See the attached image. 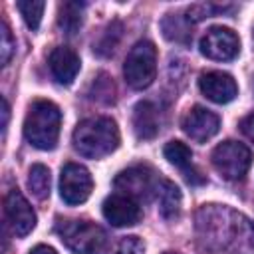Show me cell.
Here are the masks:
<instances>
[{
  "label": "cell",
  "instance_id": "6da1fadb",
  "mask_svg": "<svg viewBox=\"0 0 254 254\" xmlns=\"http://www.w3.org/2000/svg\"><path fill=\"white\" fill-rule=\"evenodd\" d=\"M73 147L81 157L101 159L119 147L117 123L109 117H89L77 123L73 131Z\"/></svg>",
  "mask_w": 254,
  "mask_h": 254
},
{
  "label": "cell",
  "instance_id": "7a4b0ae2",
  "mask_svg": "<svg viewBox=\"0 0 254 254\" xmlns=\"http://www.w3.org/2000/svg\"><path fill=\"white\" fill-rule=\"evenodd\" d=\"M62 113L56 103L48 99H36L24 119V137L36 149L50 151L56 147L60 137Z\"/></svg>",
  "mask_w": 254,
  "mask_h": 254
},
{
  "label": "cell",
  "instance_id": "3957f363",
  "mask_svg": "<svg viewBox=\"0 0 254 254\" xmlns=\"http://www.w3.org/2000/svg\"><path fill=\"white\" fill-rule=\"evenodd\" d=\"M56 232L75 254H99L107 238L103 228L91 220H60Z\"/></svg>",
  "mask_w": 254,
  "mask_h": 254
},
{
  "label": "cell",
  "instance_id": "277c9868",
  "mask_svg": "<svg viewBox=\"0 0 254 254\" xmlns=\"http://www.w3.org/2000/svg\"><path fill=\"white\" fill-rule=\"evenodd\" d=\"M155 73H157V48L153 42L141 40L129 50L125 58L123 64L125 81L133 89H143L153 83Z\"/></svg>",
  "mask_w": 254,
  "mask_h": 254
},
{
  "label": "cell",
  "instance_id": "5b68a950",
  "mask_svg": "<svg viewBox=\"0 0 254 254\" xmlns=\"http://www.w3.org/2000/svg\"><path fill=\"white\" fill-rule=\"evenodd\" d=\"M210 159L214 169L220 173V177H224L226 181H238L248 173L252 163V153L246 145L238 141H224L214 147Z\"/></svg>",
  "mask_w": 254,
  "mask_h": 254
},
{
  "label": "cell",
  "instance_id": "8992f818",
  "mask_svg": "<svg viewBox=\"0 0 254 254\" xmlns=\"http://www.w3.org/2000/svg\"><path fill=\"white\" fill-rule=\"evenodd\" d=\"M93 179L83 165L67 163L60 175V196L65 204H81L89 198Z\"/></svg>",
  "mask_w": 254,
  "mask_h": 254
},
{
  "label": "cell",
  "instance_id": "52a82bcc",
  "mask_svg": "<svg viewBox=\"0 0 254 254\" xmlns=\"http://www.w3.org/2000/svg\"><path fill=\"white\" fill-rule=\"evenodd\" d=\"M240 52L238 36L224 26H212L200 40V54L216 60V62H230Z\"/></svg>",
  "mask_w": 254,
  "mask_h": 254
},
{
  "label": "cell",
  "instance_id": "ba28073f",
  "mask_svg": "<svg viewBox=\"0 0 254 254\" xmlns=\"http://www.w3.org/2000/svg\"><path fill=\"white\" fill-rule=\"evenodd\" d=\"M4 214L16 236H26L36 226V212L18 189H10L4 196Z\"/></svg>",
  "mask_w": 254,
  "mask_h": 254
},
{
  "label": "cell",
  "instance_id": "9c48e42d",
  "mask_svg": "<svg viewBox=\"0 0 254 254\" xmlns=\"http://www.w3.org/2000/svg\"><path fill=\"white\" fill-rule=\"evenodd\" d=\"M153 175L155 173L149 167H131L115 177V187L123 194L135 200H141V198L149 200L151 194L157 192V185H159Z\"/></svg>",
  "mask_w": 254,
  "mask_h": 254
},
{
  "label": "cell",
  "instance_id": "30bf717a",
  "mask_svg": "<svg viewBox=\"0 0 254 254\" xmlns=\"http://www.w3.org/2000/svg\"><path fill=\"white\" fill-rule=\"evenodd\" d=\"M103 216L113 226H133L141 218V206L127 194H111L103 200Z\"/></svg>",
  "mask_w": 254,
  "mask_h": 254
},
{
  "label": "cell",
  "instance_id": "8fae6325",
  "mask_svg": "<svg viewBox=\"0 0 254 254\" xmlns=\"http://www.w3.org/2000/svg\"><path fill=\"white\" fill-rule=\"evenodd\" d=\"M218 127H220L218 115L200 105L192 107L183 119V131L196 143H204L210 137H214L218 133Z\"/></svg>",
  "mask_w": 254,
  "mask_h": 254
},
{
  "label": "cell",
  "instance_id": "7c38bea8",
  "mask_svg": "<svg viewBox=\"0 0 254 254\" xmlns=\"http://www.w3.org/2000/svg\"><path fill=\"white\" fill-rule=\"evenodd\" d=\"M198 87L202 91V95L214 103H228L236 97L238 93V85L232 79V75L224 73V71H206L200 75L198 79Z\"/></svg>",
  "mask_w": 254,
  "mask_h": 254
},
{
  "label": "cell",
  "instance_id": "4fadbf2b",
  "mask_svg": "<svg viewBox=\"0 0 254 254\" xmlns=\"http://www.w3.org/2000/svg\"><path fill=\"white\" fill-rule=\"evenodd\" d=\"M48 64H50L52 75H54L56 81L62 83V85H69V83L75 79V75H77V71H79V65H81L79 56H77L71 48H65V46L54 48L52 54H50Z\"/></svg>",
  "mask_w": 254,
  "mask_h": 254
},
{
  "label": "cell",
  "instance_id": "5bb4252c",
  "mask_svg": "<svg viewBox=\"0 0 254 254\" xmlns=\"http://www.w3.org/2000/svg\"><path fill=\"white\" fill-rule=\"evenodd\" d=\"M163 155H165V159H167L171 165H175V167H179V169L183 171L185 179H187L190 185H200V183H204V177L192 167V151H190L185 143H181V141H169V143L165 145V149H163Z\"/></svg>",
  "mask_w": 254,
  "mask_h": 254
},
{
  "label": "cell",
  "instance_id": "9a60e30c",
  "mask_svg": "<svg viewBox=\"0 0 254 254\" xmlns=\"http://www.w3.org/2000/svg\"><path fill=\"white\" fill-rule=\"evenodd\" d=\"M159 111L151 101H139L133 109V129L135 135L143 141L157 137L159 133Z\"/></svg>",
  "mask_w": 254,
  "mask_h": 254
},
{
  "label": "cell",
  "instance_id": "2e32d148",
  "mask_svg": "<svg viewBox=\"0 0 254 254\" xmlns=\"http://www.w3.org/2000/svg\"><path fill=\"white\" fill-rule=\"evenodd\" d=\"M163 36L177 44H189L192 38V22L187 14H167L161 22Z\"/></svg>",
  "mask_w": 254,
  "mask_h": 254
},
{
  "label": "cell",
  "instance_id": "e0dca14e",
  "mask_svg": "<svg viewBox=\"0 0 254 254\" xmlns=\"http://www.w3.org/2000/svg\"><path fill=\"white\" fill-rule=\"evenodd\" d=\"M157 196H159V210L165 218H175L181 208V190L173 181H159L157 185Z\"/></svg>",
  "mask_w": 254,
  "mask_h": 254
},
{
  "label": "cell",
  "instance_id": "ac0fdd59",
  "mask_svg": "<svg viewBox=\"0 0 254 254\" xmlns=\"http://www.w3.org/2000/svg\"><path fill=\"white\" fill-rule=\"evenodd\" d=\"M81 14H83V4L81 2H64V4H60L58 26L62 28V32L67 34V36H75L77 30L81 28Z\"/></svg>",
  "mask_w": 254,
  "mask_h": 254
},
{
  "label": "cell",
  "instance_id": "d6986e66",
  "mask_svg": "<svg viewBox=\"0 0 254 254\" xmlns=\"http://www.w3.org/2000/svg\"><path fill=\"white\" fill-rule=\"evenodd\" d=\"M28 187L36 198L44 200L50 194V169L42 163L32 165L28 171Z\"/></svg>",
  "mask_w": 254,
  "mask_h": 254
},
{
  "label": "cell",
  "instance_id": "ffe728a7",
  "mask_svg": "<svg viewBox=\"0 0 254 254\" xmlns=\"http://www.w3.org/2000/svg\"><path fill=\"white\" fill-rule=\"evenodd\" d=\"M16 8L20 10V14H22V18L28 24L30 30H38L40 28L46 2H40V0H20V2H16Z\"/></svg>",
  "mask_w": 254,
  "mask_h": 254
},
{
  "label": "cell",
  "instance_id": "44dd1931",
  "mask_svg": "<svg viewBox=\"0 0 254 254\" xmlns=\"http://www.w3.org/2000/svg\"><path fill=\"white\" fill-rule=\"evenodd\" d=\"M121 32H123L121 22H111V24L107 26V30L103 32L101 40L95 44V48H93V50H95L99 56H109V54L115 50L117 42L121 40Z\"/></svg>",
  "mask_w": 254,
  "mask_h": 254
},
{
  "label": "cell",
  "instance_id": "7402d4cb",
  "mask_svg": "<svg viewBox=\"0 0 254 254\" xmlns=\"http://www.w3.org/2000/svg\"><path fill=\"white\" fill-rule=\"evenodd\" d=\"M14 48H16V44H14L10 28H8V22L2 20V24H0V58H2V65H6L10 62V58L14 54Z\"/></svg>",
  "mask_w": 254,
  "mask_h": 254
},
{
  "label": "cell",
  "instance_id": "603a6c76",
  "mask_svg": "<svg viewBox=\"0 0 254 254\" xmlns=\"http://www.w3.org/2000/svg\"><path fill=\"white\" fill-rule=\"evenodd\" d=\"M115 254H145V244L139 236H125L119 242Z\"/></svg>",
  "mask_w": 254,
  "mask_h": 254
},
{
  "label": "cell",
  "instance_id": "cb8c5ba5",
  "mask_svg": "<svg viewBox=\"0 0 254 254\" xmlns=\"http://www.w3.org/2000/svg\"><path fill=\"white\" fill-rule=\"evenodd\" d=\"M240 127H242V133H244V135H246V137H248V139L254 143V111L242 119Z\"/></svg>",
  "mask_w": 254,
  "mask_h": 254
},
{
  "label": "cell",
  "instance_id": "d4e9b609",
  "mask_svg": "<svg viewBox=\"0 0 254 254\" xmlns=\"http://www.w3.org/2000/svg\"><path fill=\"white\" fill-rule=\"evenodd\" d=\"M8 117H10V105H8L6 97H2V133H6V127H8Z\"/></svg>",
  "mask_w": 254,
  "mask_h": 254
},
{
  "label": "cell",
  "instance_id": "484cf974",
  "mask_svg": "<svg viewBox=\"0 0 254 254\" xmlns=\"http://www.w3.org/2000/svg\"><path fill=\"white\" fill-rule=\"evenodd\" d=\"M30 254H58L52 246H46V244H38L36 248L30 250Z\"/></svg>",
  "mask_w": 254,
  "mask_h": 254
},
{
  "label": "cell",
  "instance_id": "4316f807",
  "mask_svg": "<svg viewBox=\"0 0 254 254\" xmlns=\"http://www.w3.org/2000/svg\"><path fill=\"white\" fill-rule=\"evenodd\" d=\"M165 254H175V252H165Z\"/></svg>",
  "mask_w": 254,
  "mask_h": 254
}]
</instances>
